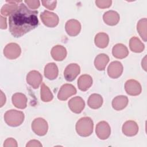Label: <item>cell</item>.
<instances>
[{
	"instance_id": "3957f363",
	"label": "cell",
	"mask_w": 147,
	"mask_h": 147,
	"mask_svg": "<svg viewBox=\"0 0 147 147\" xmlns=\"http://www.w3.org/2000/svg\"><path fill=\"white\" fill-rule=\"evenodd\" d=\"M25 115L23 112L16 110L7 111L4 115L5 122L10 126L16 127L22 124L24 121Z\"/></svg>"
},
{
	"instance_id": "d590c367",
	"label": "cell",
	"mask_w": 147,
	"mask_h": 147,
	"mask_svg": "<svg viewBox=\"0 0 147 147\" xmlns=\"http://www.w3.org/2000/svg\"><path fill=\"white\" fill-rule=\"evenodd\" d=\"M1 107L3 106V105L6 102V96L5 95L3 94V93L2 92V91H1Z\"/></svg>"
},
{
	"instance_id": "9a60e30c",
	"label": "cell",
	"mask_w": 147,
	"mask_h": 147,
	"mask_svg": "<svg viewBox=\"0 0 147 147\" xmlns=\"http://www.w3.org/2000/svg\"><path fill=\"white\" fill-rule=\"evenodd\" d=\"M122 131L125 136L132 137L137 134L138 131V126L135 121L131 120L127 121L123 123Z\"/></svg>"
},
{
	"instance_id": "7a4b0ae2",
	"label": "cell",
	"mask_w": 147,
	"mask_h": 147,
	"mask_svg": "<svg viewBox=\"0 0 147 147\" xmlns=\"http://www.w3.org/2000/svg\"><path fill=\"white\" fill-rule=\"evenodd\" d=\"M94 123L88 117H84L78 121L76 124V131L82 137H88L93 132Z\"/></svg>"
},
{
	"instance_id": "9c48e42d",
	"label": "cell",
	"mask_w": 147,
	"mask_h": 147,
	"mask_svg": "<svg viewBox=\"0 0 147 147\" xmlns=\"http://www.w3.org/2000/svg\"><path fill=\"white\" fill-rule=\"evenodd\" d=\"M80 72L79 65L76 63H71L66 67L64 71V76L67 81L72 82L76 79Z\"/></svg>"
},
{
	"instance_id": "52a82bcc",
	"label": "cell",
	"mask_w": 147,
	"mask_h": 147,
	"mask_svg": "<svg viewBox=\"0 0 147 147\" xmlns=\"http://www.w3.org/2000/svg\"><path fill=\"white\" fill-rule=\"evenodd\" d=\"M96 134L100 140L107 139L111 134V128L106 121H100L96 126Z\"/></svg>"
},
{
	"instance_id": "8992f818",
	"label": "cell",
	"mask_w": 147,
	"mask_h": 147,
	"mask_svg": "<svg viewBox=\"0 0 147 147\" xmlns=\"http://www.w3.org/2000/svg\"><path fill=\"white\" fill-rule=\"evenodd\" d=\"M21 53V49L18 44L14 42L9 43L6 45L3 49L4 56L9 59H16Z\"/></svg>"
},
{
	"instance_id": "4316f807",
	"label": "cell",
	"mask_w": 147,
	"mask_h": 147,
	"mask_svg": "<svg viewBox=\"0 0 147 147\" xmlns=\"http://www.w3.org/2000/svg\"><path fill=\"white\" fill-rule=\"evenodd\" d=\"M129 47L130 50L136 53H140L145 48L144 44L137 37H133L130 39Z\"/></svg>"
},
{
	"instance_id": "30bf717a",
	"label": "cell",
	"mask_w": 147,
	"mask_h": 147,
	"mask_svg": "<svg viewBox=\"0 0 147 147\" xmlns=\"http://www.w3.org/2000/svg\"><path fill=\"white\" fill-rule=\"evenodd\" d=\"M76 94V89L71 84H64L61 87L57 94V98L60 100H65L68 98Z\"/></svg>"
},
{
	"instance_id": "5bb4252c",
	"label": "cell",
	"mask_w": 147,
	"mask_h": 147,
	"mask_svg": "<svg viewBox=\"0 0 147 147\" xmlns=\"http://www.w3.org/2000/svg\"><path fill=\"white\" fill-rule=\"evenodd\" d=\"M67 33L70 36H76L80 32L81 24L76 20L71 19L68 20L65 25Z\"/></svg>"
},
{
	"instance_id": "e0dca14e",
	"label": "cell",
	"mask_w": 147,
	"mask_h": 147,
	"mask_svg": "<svg viewBox=\"0 0 147 147\" xmlns=\"http://www.w3.org/2000/svg\"><path fill=\"white\" fill-rule=\"evenodd\" d=\"M51 56L56 61H63L67 56L66 48L60 45H57L53 47L51 49Z\"/></svg>"
},
{
	"instance_id": "5b68a950",
	"label": "cell",
	"mask_w": 147,
	"mask_h": 147,
	"mask_svg": "<svg viewBox=\"0 0 147 147\" xmlns=\"http://www.w3.org/2000/svg\"><path fill=\"white\" fill-rule=\"evenodd\" d=\"M40 18L42 23L49 28L56 26L59 21V17L56 14L48 10H45L41 13Z\"/></svg>"
},
{
	"instance_id": "44dd1931",
	"label": "cell",
	"mask_w": 147,
	"mask_h": 147,
	"mask_svg": "<svg viewBox=\"0 0 147 147\" xmlns=\"http://www.w3.org/2000/svg\"><path fill=\"white\" fill-rule=\"evenodd\" d=\"M59 74L57 66L54 63L47 64L44 68V76L49 80L55 79Z\"/></svg>"
},
{
	"instance_id": "1f68e13d",
	"label": "cell",
	"mask_w": 147,
	"mask_h": 147,
	"mask_svg": "<svg viewBox=\"0 0 147 147\" xmlns=\"http://www.w3.org/2000/svg\"><path fill=\"white\" fill-rule=\"evenodd\" d=\"M24 2L31 9H36L40 5V2L39 1H25Z\"/></svg>"
},
{
	"instance_id": "484cf974",
	"label": "cell",
	"mask_w": 147,
	"mask_h": 147,
	"mask_svg": "<svg viewBox=\"0 0 147 147\" xmlns=\"http://www.w3.org/2000/svg\"><path fill=\"white\" fill-rule=\"evenodd\" d=\"M95 44L100 48H105L107 47L109 42V36L103 32L98 33L94 38Z\"/></svg>"
},
{
	"instance_id": "8fae6325",
	"label": "cell",
	"mask_w": 147,
	"mask_h": 147,
	"mask_svg": "<svg viewBox=\"0 0 147 147\" xmlns=\"http://www.w3.org/2000/svg\"><path fill=\"white\" fill-rule=\"evenodd\" d=\"M123 72V65L118 61L110 63L107 68L108 75L113 79H117L121 76Z\"/></svg>"
},
{
	"instance_id": "4fadbf2b",
	"label": "cell",
	"mask_w": 147,
	"mask_h": 147,
	"mask_svg": "<svg viewBox=\"0 0 147 147\" xmlns=\"http://www.w3.org/2000/svg\"><path fill=\"white\" fill-rule=\"evenodd\" d=\"M42 77L41 74L37 71H30L26 76L27 83L33 88L37 89L42 83Z\"/></svg>"
},
{
	"instance_id": "ba28073f",
	"label": "cell",
	"mask_w": 147,
	"mask_h": 147,
	"mask_svg": "<svg viewBox=\"0 0 147 147\" xmlns=\"http://www.w3.org/2000/svg\"><path fill=\"white\" fill-rule=\"evenodd\" d=\"M125 90L129 95L137 96L141 94L142 88L140 83L138 81L134 79H130L126 82Z\"/></svg>"
},
{
	"instance_id": "277c9868",
	"label": "cell",
	"mask_w": 147,
	"mask_h": 147,
	"mask_svg": "<svg viewBox=\"0 0 147 147\" xmlns=\"http://www.w3.org/2000/svg\"><path fill=\"white\" fill-rule=\"evenodd\" d=\"M32 129L37 135L43 136L45 135L48 131V123L42 118H36L32 123Z\"/></svg>"
},
{
	"instance_id": "836d02e7",
	"label": "cell",
	"mask_w": 147,
	"mask_h": 147,
	"mask_svg": "<svg viewBox=\"0 0 147 147\" xmlns=\"http://www.w3.org/2000/svg\"><path fill=\"white\" fill-rule=\"evenodd\" d=\"M26 147H33V146H42L40 142V141L36 140H30V141L28 142V143L26 145Z\"/></svg>"
},
{
	"instance_id": "4dcf8cb0",
	"label": "cell",
	"mask_w": 147,
	"mask_h": 147,
	"mask_svg": "<svg viewBox=\"0 0 147 147\" xmlns=\"http://www.w3.org/2000/svg\"><path fill=\"white\" fill-rule=\"evenodd\" d=\"M42 5L46 8L53 10L56 6L57 1H42Z\"/></svg>"
},
{
	"instance_id": "f1b7e54d",
	"label": "cell",
	"mask_w": 147,
	"mask_h": 147,
	"mask_svg": "<svg viewBox=\"0 0 147 147\" xmlns=\"http://www.w3.org/2000/svg\"><path fill=\"white\" fill-rule=\"evenodd\" d=\"M41 99L44 102H48L53 99V96L49 88L44 83L41 84Z\"/></svg>"
},
{
	"instance_id": "cb8c5ba5",
	"label": "cell",
	"mask_w": 147,
	"mask_h": 147,
	"mask_svg": "<svg viewBox=\"0 0 147 147\" xmlns=\"http://www.w3.org/2000/svg\"><path fill=\"white\" fill-rule=\"evenodd\" d=\"M109 61V57L105 53L97 55L94 60V65L99 71H103Z\"/></svg>"
},
{
	"instance_id": "d4e9b609",
	"label": "cell",
	"mask_w": 147,
	"mask_h": 147,
	"mask_svg": "<svg viewBox=\"0 0 147 147\" xmlns=\"http://www.w3.org/2000/svg\"><path fill=\"white\" fill-rule=\"evenodd\" d=\"M103 102V98L100 95L98 94H92L89 96L87 104L90 108L97 109L102 106Z\"/></svg>"
},
{
	"instance_id": "603a6c76",
	"label": "cell",
	"mask_w": 147,
	"mask_h": 147,
	"mask_svg": "<svg viewBox=\"0 0 147 147\" xmlns=\"http://www.w3.org/2000/svg\"><path fill=\"white\" fill-rule=\"evenodd\" d=\"M128 98L124 95H119L115 97L112 100V106L114 109L120 111L125 109L128 104Z\"/></svg>"
},
{
	"instance_id": "d6986e66",
	"label": "cell",
	"mask_w": 147,
	"mask_h": 147,
	"mask_svg": "<svg viewBox=\"0 0 147 147\" xmlns=\"http://www.w3.org/2000/svg\"><path fill=\"white\" fill-rule=\"evenodd\" d=\"M92 77L87 74L81 75L78 80V86L80 90L86 91L90 88L92 84Z\"/></svg>"
},
{
	"instance_id": "6da1fadb",
	"label": "cell",
	"mask_w": 147,
	"mask_h": 147,
	"mask_svg": "<svg viewBox=\"0 0 147 147\" xmlns=\"http://www.w3.org/2000/svg\"><path fill=\"white\" fill-rule=\"evenodd\" d=\"M38 11L30 10L23 3L9 16V31L14 37H21L38 25Z\"/></svg>"
},
{
	"instance_id": "2e32d148",
	"label": "cell",
	"mask_w": 147,
	"mask_h": 147,
	"mask_svg": "<svg viewBox=\"0 0 147 147\" xmlns=\"http://www.w3.org/2000/svg\"><path fill=\"white\" fill-rule=\"evenodd\" d=\"M104 22L108 25L114 26L117 25L120 19L119 14L114 10H109L105 12L103 16Z\"/></svg>"
},
{
	"instance_id": "83f0119b",
	"label": "cell",
	"mask_w": 147,
	"mask_h": 147,
	"mask_svg": "<svg viewBox=\"0 0 147 147\" xmlns=\"http://www.w3.org/2000/svg\"><path fill=\"white\" fill-rule=\"evenodd\" d=\"M146 27H147V20L146 18H142L137 23V29L144 41H146Z\"/></svg>"
},
{
	"instance_id": "ac0fdd59",
	"label": "cell",
	"mask_w": 147,
	"mask_h": 147,
	"mask_svg": "<svg viewBox=\"0 0 147 147\" xmlns=\"http://www.w3.org/2000/svg\"><path fill=\"white\" fill-rule=\"evenodd\" d=\"M112 54L117 59H124L129 55L127 48L122 44H115L112 49Z\"/></svg>"
},
{
	"instance_id": "f546056e",
	"label": "cell",
	"mask_w": 147,
	"mask_h": 147,
	"mask_svg": "<svg viewBox=\"0 0 147 147\" xmlns=\"http://www.w3.org/2000/svg\"><path fill=\"white\" fill-rule=\"evenodd\" d=\"M96 5L101 9H105L109 7L112 3V1L110 0H97L95 1Z\"/></svg>"
},
{
	"instance_id": "7c38bea8",
	"label": "cell",
	"mask_w": 147,
	"mask_h": 147,
	"mask_svg": "<svg viewBox=\"0 0 147 147\" xmlns=\"http://www.w3.org/2000/svg\"><path fill=\"white\" fill-rule=\"evenodd\" d=\"M68 105L70 110L76 114L80 113L85 107V102L80 96H75L71 98L68 101Z\"/></svg>"
},
{
	"instance_id": "ffe728a7",
	"label": "cell",
	"mask_w": 147,
	"mask_h": 147,
	"mask_svg": "<svg viewBox=\"0 0 147 147\" xmlns=\"http://www.w3.org/2000/svg\"><path fill=\"white\" fill-rule=\"evenodd\" d=\"M11 100L16 107L20 109H24L26 107L27 98L24 94L20 92L16 93L13 95Z\"/></svg>"
},
{
	"instance_id": "7402d4cb",
	"label": "cell",
	"mask_w": 147,
	"mask_h": 147,
	"mask_svg": "<svg viewBox=\"0 0 147 147\" xmlns=\"http://www.w3.org/2000/svg\"><path fill=\"white\" fill-rule=\"evenodd\" d=\"M9 3L4 5L1 10V13L5 16H8L11 15L14 11H15L18 7L17 3L22 2L21 1H6Z\"/></svg>"
},
{
	"instance_id": "e575fe53",
	"label": "cell",
	"mask_w": 147,
	"mask_h": 147,
	"mask_svg": "<svg viewBox=\"0 0 147 147\" xmlns=\"http://www.w3.org/2000/svg\"><path fill=\"white\" fill-rule=\"evenodd\" d=\"M1 29H5L7 28V23H6V18L5 17H3L2 16H1Z\"/></svg>"
},
{
	"instance_id": "d6a6232c",
	"label": "cell",
	"mask_w": 147,
	"mask_h": 147,
	"mask_svg": "<svg viewBox=\"0 0 147 147\" xmlns=\"http://www.w3.org/2000/svg\"><path fill=\"white\" fill-rule=\"evenodd\" d=\"M4 147H10V146H14L17 147V141L12 138H9L6 139L3 144Z\"/></svg>"
},
{
	"instance_id": "8d00e7d4",
	"label": "cell",
	"mask_w": 147,
	"mask_h": 147,
	"mask_svg": "<svg viewBox=\"0 0 147 147\" xmlns=\"http://www.w3.org/2000/svg\"><path fill=\"white\" fill-rule=\"evenodd\" d=\"M146 56H145V57L144 58L143 60L142 61V67H143V68L144 69L145 71H146Z\"/></svg>"
}]
</instances>
